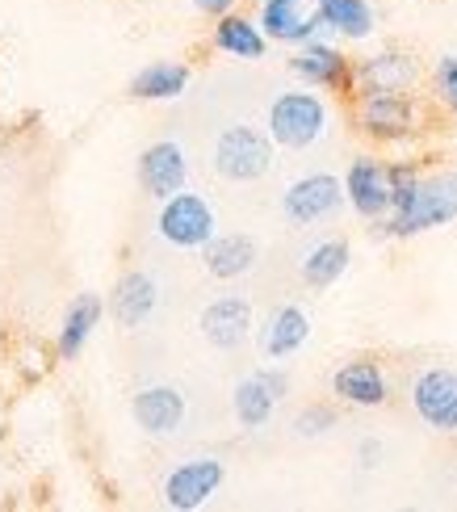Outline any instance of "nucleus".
<instances>
[{"mask_svg": "<svg viewBox=\"0 0 457 512\" xmlns=\"http://www.w3.org/2000/svg\"><path fill=\"white\" fill-rule=\"evenodd\" d=\"M457 219V173H437V177H420V185L411 189L403 202L382 219V231L395 240L420 236V231L445 227Z\"/></svg>", "mask_w": 457, "mask_h": 512, "instance_id": "obj_1", "label": "nucleus"}, {"mask_svg": "<svg viewBox=\"0 0 457 512\" xmlns=\"http://www.w3.org/2000/svg\"><path fill=\"white\" fill-rule=\"evenodd\" d=\"M273 135L256 131V126H227V131L214 139V173L223 181H260L273 168Z\"/></svg>", "mask_w": 457, "mask_h": 512, "instance_id": "obj_2", "label": "nucleus"}, {"mask_svg": "<svg viewBox=\"0 0 457 512\" xmlns=\"http://www.w3.org/2000/svg\"><path fill=\"white\" fill-rule=\"evenodd\" d=\"M328 131V105H323L319 93H281L269 105V135L277 147H290V152H302L323 139Z\"/></svg>", "mask_w": 457, "mask_h": 512, "instance_id": "obj_3", "label": "nucleus"}, {"mask_svg": "<svg viewBox=\"0 0 457 512\" xmlns=\"http://www.w3.org/2000/svg\"><path fill=\"white\" fill-rule=\"evenodd\" d=\"M344 202H348V194H344L340 177L307 173V177H298L286 194H281V215H286L294 227H311V223L332 219Z\"/></svg>", "mask_w": 457, "mask_h": 512, "instance_id": "obj_4", "label": "nucleus"}, {"mask_svg": "<svg viewBox=\"0 0 457 512\" xmlns=\"http://www.w3.org/2000/svg\"><path fill=\"white\" fill-rule=\"evenodd\" d=\"M160 236L172 248H206L214 240V210L202 194H172L160 202Z\"/></svg>", "mask_w": 457, "mask_h": 512, "instance_id": "obj_5", "label": "nucleus"}, {"mask_svg": "<svg viewBox=\"0 0 457 512\" xmlns=\"http://www.w3.org/2000/svg\"><path fill=\"white\" fill-rule=\"evenodd\" d=\"M223 479H227V471L219 458H189L164 479V504L172 512H198L223 487Z\"/></svg>", "mask_w": 457, "mask_h": 512, "instance_id": "obj_6", "label": "nucleus"}, {"mask_svg": "<svg viewBox=\"0 0 457 512\" xmlns=\"http://www.w3.org/2000/svg\"><path fill=\"white\" fill-rule=\"evenodd\" d=\"M344 194H348V206L357 210L361 219H386L390 206H395V189H390V168L382 160H353L344 173Z\"/></svg>", "mask_w": 457, "mask_h": 512, "instance_id": "obj_7", "label": "nucleus"}, {"mask_svg": "<svg viewBox=\"0 0 457 512\" xmlns=\"http://www.w3.org/2000/svg\"><path fill=\"white\" fill-rule=\"evenodd\" d=\"M411 408L437 433H457V370H424L411 382Z\"/></svg>", "mask_w": 457, "mask_h": 512, "instance_id": "obj_8", "label": "nucleus"}, {"mask_svg": "<svg viewBox=\"0 0 457 512\" xmlns=\"http://www.w3.org/2000/svg\"><path fill=\"white\" fill-rule=\"evenodd\" d=\"M357 122L369 139L399 143L416 131V105H411L407 93H361Z\"/></svg>", "mask_w": 457, "mask_h": 512, "instance_id": "obj_9", "label": "nucleus"}, {"mask_svg": "<svg viewBox=\"0 0 457 512\" xmlns=\"http://www.w3.org/2000/svg\"><path fill=\"white\" fill-rule=\"evenodd\" d=\"M286 391H290V378L281 374V370H256V374H248L235 387V395H231L235 420L244 424V429H265Z\"/></svg>", "mask_w": 457, "mask_h": 512, "instance_id": "obj_10", "label": "nucleus"}, {"mask_svg": "<svg viewBox=\"0 0 457 512\" xmlns=\"http://www.w3.org/2000/svg\"><path fill=\"white\" fill-rule=\"evenodd\" d=\"M185 177H189V164H185L181 143L160 139V143H151L147 152L139 156V185H143L156 202H164V198H172V194H181V189H185Z\"/></svg>", "mask_w": 457, "mask_h": 512, "instance_id": "obj_11", "label": "nucleus"}, {"mask_svg": "<svg viewBox=\"0 0 457 512\" xmlns=\"http://www.w3.org/2000/svg\"><path fill=\"white\" fill-rule=\"evenodd\" d=\"M290 72L307 84V89H344L348 80H353V68H348V59L340 55V47L332 42H302L290 59Z\"/></svg>", "mask_w": 457, "mask_h": 512, "instance_id": "obj_12", "label": "nucleus"}, {"mask_svg": "<svg viewBox=\"0 0 457 512\" xmlns=\"http://www.w3.org/2000/svg\"><path fill=\"white\" fill-rule=\"evenodd\" d=\"M130 412H135V424L151 437H172L185 424V395L177 387H143L130 403Z\"/></svg>", "mask_w": 457, "mask_h": 512, "instance_id": "obj_13", "label": "nucleus"}, {"mask_svg": "<svg viewBox=\"0 0 457 512\" xmlns=\"http://www.w3.org/2000/svg\"><path fill=\"white\" fill-rule=\"evenodd\" d=\"M420 68L416 59L403 55V51H378L357 63L353 80L361 84V93H407L411 84H416Z\"/></svg>", "mask_w": 457, "mask_h": 512, "instance_id": "obj_14", "label": "nucleus"}, {"mask_svg": "<svg viewBox=\"0 0 457 512\" xmlns=\"http://www.w3.org/2000/svg\"><path fill=\"white\" fill-rule=\"evenodd\" d=\"M252 332V307L248 298H214V303L202 311V336L214 349H239Z\"/></svg>", "mask_w": 457, "mask_h": 512, "instance_id": "obj_15", "label": "nucleus"}, {"mask_svg": "<svg viewBox=\"0 0 457 512\" xmlns=\"http://www.w3.org/2000/svg\"><path fill=\"white\" fill-rule=\"evenodd\" d=\"M260 30L273 42H294V47H302V42L319 38L323 21H319V13L302 9V0H265V5H260Z\"/></svg>", "mask_w": 457, "mask_h": 512, "instance_id": "obj_16", "label": "nucleus"}, {"mask_svg": "<svg viewBox=\"0 0 457 512\" xmlns=\"http://www.w3.org/2000/svg\"><path fill=\"white\" fill-rule=\"evenodd\" d=\"M332 391L353 408H382L390 399V382L378 361H348L332 374Z\"/></svg>", "mask_w": 457, "mask_h": 512, "instance_id": "obj_17", "label": "nucleus"}, {"mask_svg": "<svg viewBox=\"0 0 457 512\" xmlns=\"http://www.w3.org/2000/svg\"><path fill=\"white\" fill-rule=\"evenodd\" d=\"M156 303H160L156 277L135 269V273H126L122 282L114 286V294H110V315L118 319L122 328H139V324H147V319L156 315Z\"/></svg>", "mask_w": 457, "mask_h": 512, "instance_id": "obj_18", "label": "nucleus"}, {"mask_svg": "<svg viewBox=\"0 0 457 512\" xmlns=\"http://www.w3.org/2000/svg\"><path fill=\"white\" fill-rule=\"evenodd\" d=\"M311 340V319L302 307H277L260 328V353L269 361H286Z\"/></svg>", "mask_w": 457, "mask_h": 512, "instance_id": "obj_19", "label": "nucleus"}, {"mask_svg": "<svg viewBox=\"0 0 457 512\" xmlns=\"http://www.w3.org/2000/svg\"><path fill=\"white\" fill-rule=\"evenodd\" d=\"M214 47L231 59H265L269 51V34L260 30V21H248L239 13H227L214 21Z\"/></svg>", "mask_w": 457, "mask_h": 512, "instance_id": "obj_20", "label": "nucleus"}, {"mask_svg": "<svg viewBox=\"0 0 457 512\" xmlns=\"http://www.w3.org/2000/svg\"><path fill=\"white\" fill-rule=\"evenodd\" d=\"M202 265L219 282H235V277H244L256 265V244L248 236H214L202 248Z\"/></svg>", "mask_w": 457, "mask_h": 512, "instance_id": "obj_21", "label": "nucleus"}, {"mask_svg": "<svg viewBox=\"0 0 457 512\" xmlns=\"http://www.w3.org/2000/svg\"><path fill=\"white\" fill-rule=\"evenodd\" d=\"M101 311H105L101 294H80V298H72L68 315H63V328H59V357H63V361H72L84 345H89L93 328L101 324Z\"/></svg>", "mask_w": 457, "mask_h": 512, "instance_id": "obj_22", "label": "nucleus"}, {"mask_svg": "<svg viewBox=\"0 0 457 512\" xmlns=\"http://www.w3.org/2000/svg\"><path fill=\"white\" fill-rule=\"evenodd\" d=\"M323 30H332L348 42H361L374 34V9H369V0H323L315 5Z\"/></svg>", "mask_w": 457, "mask_h": 512, "instance_id": "obj_23", "label": "nucleus"}, {"mask_svg": "<svg viewBox=\"0 0 457 512\" xmlns=\"http://www.w3.org/2000/svg\"><path fill=\"white\" fill-rule=\"evenodd\" d=\"M189 89V68L185 63H147L143 72L130 80V97L139 101H172Z\"/></svg>", "mask_w": 457, "mask_h": 512, "instance_id": "obj_24", "label": "nucleus"}, {"mask_svg": "<svg viewBox=\"0 0 457 512\" xmlns=\"http://www.w3.org/2000/svg\"><path fill=\"white\" fill-rule=\"evenodd\" d=\"M344 269H348V244L344 240H323L302 256V282L315 286V290L336 286L344 277Z\"/></svg>", "mask_w": 457, "mask_h": 512, "instance_id": "obj_25", "label": "nucleus"}, {"mask_svg": "<svg viewBox=\"0 0 457 512\" xmlns=\"http://www.w3.org/2000/svg\"><path fill=\"white\" fill-rule=\"evenodd\" d=\"M336 424V412L332 408H323V403H315V408H307V412H298V420H294V429H298V437H323Z\"/></svg>", "mask_w": 457, "mask_h": 512, "instance_id": "obj_26", "label": "nucleus"}, {"mask_svg": "<svg viewBox=\"0 0 457 512\" xmlns=\"http://www.w3.org/2000/svg\"><path fill=\"white\" fill-rule=\"evenodd\" d=\"M437 89H441L445 105L457 114V55H441L437 59Z\"/></svg>", "mask_w": 457, "mask_h": 512, "instance_id": "obj_27", "label": "nucleus"}, {"mask_svg": "<svg viewBox=\"0 0 457 512\" xmlns=\"http://www.w3.org/2000/svg\"><path fill=\"white\" fill-rule=\"evenodd\" d=\"M193 9L198 13H206V17H227V13H235V0H193Z\"/></svg>", "mask_w": 457, "mask_h": 512, "instance_id": "obj_28", "label": "nucleus"}, {"mask_svg": "<svg viewBox=\"0 0 457 512\" xmlns=\"http://www.w3.org/2000/svg\"><path fill=\"white\" fill-rule=\"evenodd\" d=\"M378 454H382V445H378V441H365V445H361L365 466H378Z\"/></svg>", "mask_w": 457, "mask_h": 512, "instance_id": "obj_29", "label": "nucleus"}, {"mask_svg": "<svg viewBox=\"0 0 457 512\" xmlns=\"http://www.w3.org/2000/svg\"><path fill=\"white\" fill-rule=\"evenodd\" d=\"M311 5H323V0H311Z\"/></svg>", "mask_w": 457, "mask_h": 512, "instance_id": "obj_30", "label": "nucleus"}]
</instances>
